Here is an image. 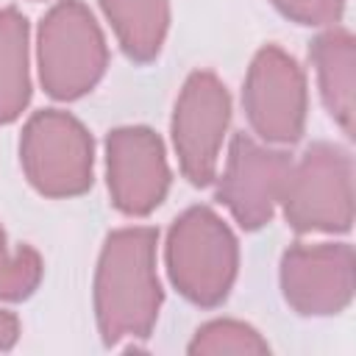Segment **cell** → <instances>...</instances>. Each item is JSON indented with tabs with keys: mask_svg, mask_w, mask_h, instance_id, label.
<instances>
[{
	"mask_svg": "<svg viewBox=\"0 0 356 356\" xmlns=\"http://www.w3.org/2000/svg\"><path fill=\"white\" fill-rule=\"evenodd\" d=\"M153 228H120L108 234L95 273V312L106 345L122 337H147L159 317L161 286L156 278Z\"/></svg>",
	"mask_w": 356,
	"mask_h": 356,
	"instance_id": "1",
	"label": "cell"
},
{
	"mask_svg": "<svg viewBox=\"0 0 356 356\" xmlns=\"http://www.w3.org/2000/svg\"><path fill=\"white\" fill-rule=\"evenodd\" d=\"M236 239L231 228L206 206L184 211L167 236L170 281L184 298L200 306L220 303L236 275Z\"/></svg>",
	"mask_w": 356,
	"mask_h": 356,
	"instance_id": "2",
	"label": "cell"
},
{
	"mask_svg": "<svg viewBox=\"0 0 356 356\" xmlns=\"http://www.w3.org/2000/svg\"><path fill=\"white\" fill-rule=\"evenodd\" d=\"M106 39L81 0H58L39 28V78L50 97L75 100L106 72Z\"/></svg>",
	"mask_w": 356,
	"mask_h": 356,
	"instance_id": "3",
	"label": "cell"
},
{
	"mask_svg": "<svg viewBox=\"0 0 356 356\" xmlns=\"http://www.w3.org/2000/svg\"><path fill=\"white\" fill-rule=\"evenodd\" d=\"M284 217L295 231H348L353 222V161L331 142L312 145L289 167Z\"/></svg>",
	"mask_w": 356,
	"mask_h": 356,
	"instance_id": "4",
	"label": "cell"
},
{
	"mask_svg": "<svg viewBox=\"0 0 356 356\" xmlns=\"http://www.w3.org/2000/svg\"><path fill=\"white\" fill-rule=\"evenodd\" d=\"M22 170L36 192L72 197L92 186V136L67 111H36L19 142Z\"/></svg>",
	"mask_w": 356,
	"mask_h": 356,
	"instance_id": "5",
	"label": "cell"
},
{
	"mask_svg": "<svg viewBox=\"0 0 356 356\" xmlns=\"http://www.w3.org/2000/svg\"><path fill=\"white\" fill-rule=\"evenodd\" d=\"M231 120V97L214 72L197 70L186 78L172 114V145L181 172L206 186L217 175L222 136Z\"/></svg>",
	"mask_w": 356,
	"mask_h": 356,
	"instance_id": "6",
	"label": "cell"
},
{
	"mask_svg": "<svg viewBox=\"0 0 356 356\" xmlns=\"http://www.w3.org/2000/svg\"><path fill=\"white\" fill-rule=\"evenodd\" d=\"M245 111L253 131L278 145H289L303 134L306 122V78L292 56L267 44L256 53L245 78Z\"/></svg>",
	"mask_w": 356,
	"mask_h": 356,
	"instance_id": "7",
	"label": "cell"
},
{
	"mask_svg": "<svg viewBox=\"0 0 356 356\" xmlns=\"http://www.w3.org/2000/svg\"><path fill=\"white\" fill-rule=\"evenodd\" d=\"M289 167L292 159L284 150L264 147L250 136L236 134L228 147L217 197L231 209L234 220L242 228H261L264 222H270L275 203H281Z\"/></svg>",
	"mask_w": 356,
	"mask_h": 356,
	"instance_id": "8",
	"label": "cell"
},
{
	"mask_svg": "<svg viewBox=\"0 0 356 356\" xmlns=\"http://www.w3.org/2000/svg\"><path fill=\"white\" fill-rule=\"evenodd\" d=\"M111 203L131 217L150 214L167 195L170 170L161 139L142 125L117 128L106 139Z\"/></svg>",
	"mask_w": 356,
	"mask_h": 356,
	"instance_id": "9",
	"label": "cell"
},
{
	"mask_svg": "<svg viewBox=\"0 0 356 356\" xmlns=\"http://www.w3.org/2000/svg\"><path fill=\"white\" fill-rule=\"evenodd\" d=\"M284 298L300 314H337L353 295V250L337 245H295L281 261Z\"/></svg>",
	"mask_w": 356,
	"mask_h": 356,
	"instance_id": "10",
	"label": "cell"
},
{
	"mask_svg": "<svg viewBox=\"0 0 356 356\" xmlns=\"http://www.w3.org/2000/svg\"><path fill=\"white\" fill-rule=\"evenodd\" d=\"M312 61L317 67V83L328 114L348 136H353V36L345 28H334L317 36L312 44Z\"/></svg>",
	"mask_w": 356,
	"mask_h": 356,
	"instance_id": "11",
	"label": "cell"
},
{
	"mask_svg": "<svg viewBox=\"0 0 356 356\" xmlns=\"http://www.w3.org/2000/svg\"><path fill=\"white\" fill-rule=\"evenodd\" d=\"M120 47L134 61H150L164 42L170 22L167 0H100Z\"/></svg>",
	"mask_w": 356,
	"mask_h": 356,
	"instance_id": "12",
	"label": "cell"
},
{
	"mask_svg": "<svg viewBox=\"0 0 356 356\" xmlns=\"http://www.w3.org/2000/svg\"><path fill=\"white\" fill-rule=\"evenodd\" d=\"M31 100L28 22L17 8L0 11V125L22 114Z\"/></svg>",
	"mask_w": 356,
	"mask_h": 356,
	"instance_id": "13",
	"label": "cell"
},
{
	"mask_svg": "<svg viewBox=\"0 0 356 356\" xmlns=\"http://www.w3.org/2000/svg\"><path fill=\"white\" fill-rule=\"evenodd\" d=\"M39 278H42L39 253L28 245L11 250L6 242V231L0 228V298L22 300L36 289Z\"/></svg>",
	"mask_w": 356,
	"mask_h": 356,
	"instance_id": "14",
	"label": "cell"
},
{
	"mask_svg": "<svg viewBox=\"0 0 356 356\" xmlns=\"http://www.w3.org/2000/svg\"><path fill=\"white\" fill-rule=\"evenodd\" d=\"M267 342L245 323L214 320L203 325L189 345V353H264Z\"/></svg>",
	"mask_w": 356,
	"mask_h": 356,
	"instance_id": "15",
	"label": "cell"
},
{
	"mask_svg": "<svg viewBox=\"0 0 356 356\" xmlns=\"http://www.w3.org/2000/svg\"><path fill=\"white\" fill-rule=\"evenodd\" d=\"M273 6L300 25H328L342 17L345 0H273Z\"/></svg>",
	"mask_w": 356,
	"mask_h": 356,
	"instance_id": "16",
	"label": "cell"
},
{
	"mask_svg": "<svg viewBox=\"0 0 356 356\" xmlns=\"http://www.w3.org/2000/svg\"><path fill=\"white\" fill-rule=\"evenodd\" d=\"M17 334H19V323L14 314L8 312H0V350L11 348L17 342Z\"/></svg>",
	"mask_w": 356,
	"mask_h": 356,
	"instance_id": "17",
	"label": "cell"
}]
</instances>
